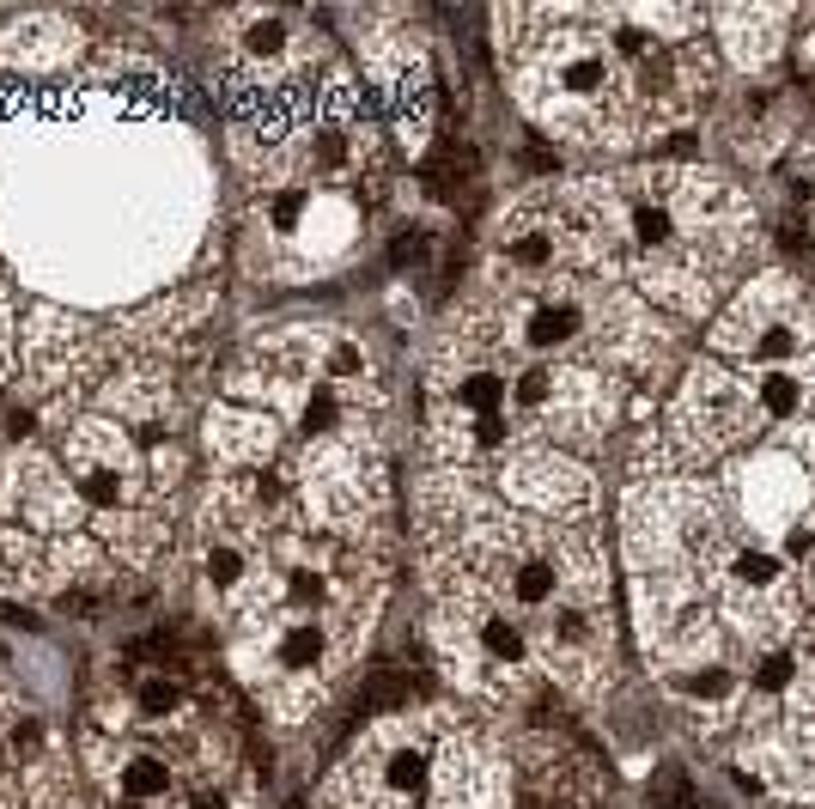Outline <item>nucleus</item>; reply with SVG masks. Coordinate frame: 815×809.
Segmentation results:
<instances>
[{"instance_id":"aec40b11","label":"nucleus","mask_w":815,"mask_h":809,"mask_svg":"<svg viewBox=\"0 0 815 809\" xmlns=\"http://www.w3.org/2000/svg\"><path fill=\"white\" fill-rule=\"evenodd\" d=\"M791 682V657H767L761 664V688H785Z\"/></svg>"},{"instance_id":"6e6552de","label":"nucleus","mask_w":815,"mask_h":809,"mask_svg":"<svg viewBox=\"0 0 815 809\" xmlns=\"http://www.w3.org/2000/svg\"><path fill=\"white\" fill-rule=\"evenodd\" d=\"M274 657H280L292 676H305L317 657H323V627H317V621H292V627L274 639Z\"/></svg>"},{"instance_id":"dca6fc26","label":"nucleus","mask_w":815,"mask_h":809,"mask_svg":"<svg viewBox=\"0 0 815 809\" xmlns=\"http://www.w3.org/2000/svg\"><path fill=\"white\" fill-rule=\"evenodd\" d=\"M426 779V755H390V785L396 791H420Z\"/></svg>"},{"instance_id":"9d476101","label":"nucleus","mask_w":815,"mask_h":809,"mask_svg":"<svg viewBox=\"0 0 815 809\" xmlns=\"http://www.w3.org/2000/svg\"><path fill=\"white\" fill-rule=\"evenodd\" d=\"M511 597L536 609V603H554V566L548 560H517L511 566Z\"/></svg>"},{"instance_id":"2eb2a0df","label":"nucleus","mask_w":815,"mask_h":809,"mask_svg":"<svg viewBox=\"0 0 815 809\" xmlns=\"http://www.w3.org/2000/svg\"><path fill=\"white\" fill-rule=\"evenodd\" d=\"M299 426H305V432H329V426H341V402H335V390H311V396H305V408H299Z\"/></svg>"},{"instance_id":"0eeeda50","label":"nucleus","mask_w":815,"mask_h":809,"mask_svg":"<svg viewBox=\"0 0 815 809\" xmlns=\"http://www.w3.org/2000/svg\"><path fill=\"white\" fill-rule=\"evenodd\" d=\"M426 183H432V195L457 201V195L475 183V153H469V146H444V153L426 165Z\"/></svg>"},{"instance_id":"f3484780","label":"nucleus","mask_w":815,"mask_h":809,"mask_svg":"<svg viewBox=\"0 0 815 809\" xmlns=\"http://www.w3.org/2000/svg\"><path fill=\"white\" fill-rule=\"evenodd\" d=\"M359 365H365V359H359V347H353V341H335V347H329V372H335V378H353Z\"/></svg>"},{"instance_id":"f257e3e1","label":"nucleus","mask_w":815,"mask_h":809,"mask_svg":"<svg viewBox=\"0 0 815 809\" xmlns=\"http://www.w3.org/2000/svg\"><path fill=\"white\" fill-rule=\"evenodd\" d=\"M67 475H73V487H80V499L98 505V511L128 505L134 475H140L128 432L122 426H80L67 438Z\"/></svg>"},{"instance_id":"6ab92c4d","label":"nucleus","mask_w":815,"mask_h":809,"mask_svg":"<svg viewBox=\"0 0 815 809\" xmlns=\"http://www.w3.org/2000/svg\"><path fill=\"white\" fill-rule=\"evenodd\" d=\"M730 572L743 578V584H761V578L773 572V560H767V554H736V560H730Z\"/></svg>"},{"instance_id":"39448f33","label":"nucleus","mask_w":815,"mask_h":809,"mask_svg":"<svg viewBox=\"0 0 815 809\" xmlns=\"http://www.w3.org/2000/svg\"><path fill=\"white\" fill-rule=\"evenodd\" d=\"M134 706H140V718H177L183 706H189V682L177 676V670H146L140 682H134Z\"/></svg>"},{"instance_id":"4468645a","label":"nucleus","mask_w":815,"mask_h":809,"mask_svg":"<svg viewBox=\"0 0 815 809\" xmlns=\"http://www.w3.org/2000/svg\"><path fill=\"white\" fill-rule=\"evenodd\" d=\"M505 250H511L517 268H548L554 262V232H517Z\"/></svg>"},{"instance_id":"20e7f679","label":"nucleus","mask_w":815,"mask_h":809,"mask_svg":"<svg viewBox=\"0 0 815 809\" xmlns=\"http://www.w3.org/2000/svg\"><path fill=\"white\" fill-rule=\"evenodd\" d=\"M451 396H457V408L469 420H499L505 402H511V384H505V372H493V365H469Z\"/></svg>"},{"instance_id":"a211bd4d","label":"nucleus","mask_w":815,"mask_h":809,"mask_svg":"<svg viewBox=\"0 0 815 809\" xmlns=\"http://www.w3.org/2000/svg\"><path fill=\"white\" fill-rule=\"evenodd\" d=\"M657 797L670 803V809H688V803H694V791H688V779H682V773H663V779H657Z\"/></svg>"},{"instance_id":"ddd939ff","label":"nucleus","mask_w":815,"mask_h":809,"mask_svg":"<svg viewBox=\"0 0 815 809\" xmlns=\"http://www.w3.org/2000/svg\"><path fill=\"white\" fill-rule=\"evenodd\" d=\"M797 402H803V384L791 372H767L761 378V408L767 414H797Z\"/></svg>"},{"instance_id":"7ed1b4c3","label":"nucleus","mask_w":815,"mask_h":809,"mask_svg":"<svg viewBox=\"0 0 815 809\" xmlns=\"http://www.w3.org/2000/svg\"><path fill=\"white\" fill-rule=\"evenodd\" d=\"M171 761L165 755H153V749H128L122 755V767H116V791L128 797V803H159V797H171Z\"/></svg>"},{"instance_id":"f03ea898","label":"nucleus","mask_w":815,"mask_h":809,"mask_svg":"<svg viewBox=\"0 0 815 809\" xmlns=\"http://www.w3.org/2000/svg\"><path fill=\"white\" fill-rule=\"evenodd\" d=\"M572 329H578V311L560 305V299H530L524 311H517V341H524L530 353H548V347L572 341Z\"/></svg>"},{"instance_id":"423d86ee","label":"nucleus","mask_w":815,"mask_h":809,"mask_svg":"<svg viewBox=\"0 0 815 809\" xmlns=\"http://www.w3.org/2000/svg\"><path fill=\"white\" fill-rule=\"evenodd\" d=\"M244 572H250V554H244L238 542L213 536V542L201 548V578L213 584V591H238V584H244Z\"/></svg>"},{"instance_id":"f8f14e48","label":"nucleus","mask_w":815,"mask_h":809,"mask_svg":"<svg viewBox=\"0 0 815 809\" xmlns=\"http://www.w3.org/2000/svg\"><path fill=\"white\" fill-rule=\"evenodd\" d=\"M286 603H292V609H323V603H329V584H323V572H311V566H292V572H286Z\"/></svg>"},{"instance_id":"1a4fd4ad","label":"nucleus","mask_w":815,"mask_h":809,"mask_svg":"<svg viewBox=\"0 0 815 809\" xmlns=\"http://www.w3.org/2000/svg\"><path fill=\"white\" fill-rule=\"evenodd\" d=\"M475 645L493 657V664H517V657L530 651L524 627H517V621H505V615H481V621H475Z\"/></svg>"},{"instance_id":"9b49d317","label":"nucleus","mask_w":815,"mask_h":809,"mask_svg":"<svg viewBox=\"0 0 815 809\" xmlns=\"http://www.w3.org/2000/svg\"><path fill=\"white\" fill-rule=\"evenodd\" d=\"M627 238L633 244H663V238H670V207H663V201H633Z\"/></svg>"}]
</instances>
